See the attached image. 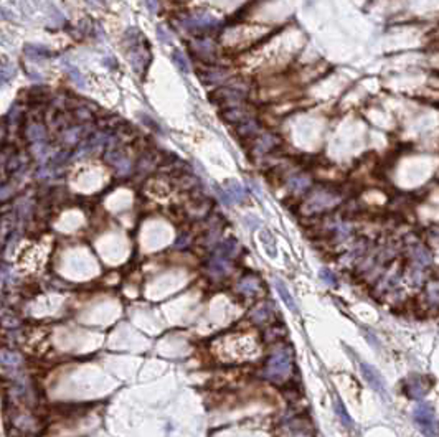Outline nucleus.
<instances>
[{"label":"nucleus","instance_id":"nucleus-10","mask_svg":"<svg viewBox=\"0 0 439 437\" xmlns=\"http://www.w3.org/2000/svg\"><path fill=\"white\" fill-rule=\"evenodd\" d=\"M334 408H335V413H337V416H338V419L342 421L343 426H347V427L352 426V419H350V416H348V413H347V409H345L343 403H342L338 398L334 399Z\"/></svg>","mask_w":439,"mask_h":437},{"label":"nucleus","instance_id":"nucleus-15","mask_svg":"<svg viewBox=\"0 0 439 437\" xmlns=\"http://www.w3.org/2000/svg\"><path fill=\"white\" fill-rule=\"evenodd\" d=\"M147 5V9L152 12V14H157L159 12V0H144Z\"/></svg>","mask_w":439,"mask_h":437},{"label":"nucleus","instance_id":"nucleus-4","mask_svg":"<svg viewBox=\"0 0 439 437\" xmlns=\"http://www.w3.org/2000/svg\"><path fill=\"white\" fill-rule=\"evenodd\" d=\"M408 396L411 399H423L429 391V386L426 383V378L419 376V374H413L408 379V386H406Z\"/></svg>","mask_w":439,"mask_h":437},{"label":"nucleus","instance_id":"nucleus-6","mask_svg":"<svg viewBox=\"0 0 439 437\" xmlns=\"http://www.w3.org/2000/svg\"><path fill=\"white\" fill-rule=\"evenodd\" d=\"M423 302L429 309H439V279H429L424 284Z\"/></svg>","mask_w":439,"mask_h":437},{"label":"nucleus","instance_id":"nucleus-1","mask_svg":"<svg viewBox=\"0 0 439 437\" xmlns=\"http://www.w3.org/2000/svg\"><path fill=\"white\" fill-rule=\"evenodd\" d=\"M413 421L426 437H436L439 432V426L436 421V411L429 403H419L413 409Z\"/></svg>","mask_w":439,"mask_h":437},{"label":"nucleus","instance_id":"nucleus-12","mask_svg":"<svg viewBox=\"0 0 439 437\" xmlns=\"http://www.w3.org/2000/svg\"><path fill=\"white\" fill-rule=\"evenodd\" d=\"M172 61H173V65L177 66L182 73L187 74L188 71H190V66H188V60L185 58L184 53L179 52V50H175V52L172 53Z\"/></svg>","mask_w":439,"mask_h":437},{"label":"nucleus","instance_id":"nucleus-14","mask_svg":"<svg viewBox=\"0 0 439 437\" xmlns=\"http://www.w3.org/2000/svg\"><path fill=\"white\" fill-rule=\"evenodd\" d=\"M319 276H321V279L324 280V284H327V285H335L337 284V279L334 276V272L329 271V269H321Z\"/></svg>","mask_w":439,"mask_h":437},{"label":"nucleus","instance_id":"nucleus-7","mask_svg":"<svg viewBox=\"0 0 439 437\" xmlns=\"http://www.w3.org/2000/svg\"><path fill=\"white\" fill-rule=\"evenodd\" d=\"M411 261H413V264H415V266L423 267V269H424L426 266H431L432 256L424 246L418 245V246H415L411 249Z\"/></svg>","mask_w":439,"mask_h":437},{"label":"nucleus","instance_id":"nucleus-8","mask_svg":"<svg viewBox=\"0 0 439 437\" xmlns=\"http://www.w3.org/2000/svg\"><path fill=\"white\" fill-rule=\"evenodd\" d=\"M184 23L187 28H190V27L200 28V27H215V25H218V20L206 14H195V15L188 17Z\"/></svg>","mask_w":439,"mask_h":437},{"label":"nucleus","instance_id":"nucleus-2","mask_svg":"<svg viewBox=\"0 0 439 437\" xmlns=\"http://www.w3.org/2000/svg\"><path fill=\"white\" fill-rule=\"evenodd\" d=\"M289 368H291V357L284 350H279V352H276L271 357V360H269L266 371H268V376H271V378H282L289 371Z\"/></svg>","mask_w":439,"mask_h":437},{"label":"nucleus","instance_id":"nucleus-9","mask_svg":"<svg viewBox=\"0 0 439 437\" xmlns=\"http://www.w3.org/2000/svg\"><path fill=\"white\" fill-rule=\"evenodd\" d=\"M274 287H276V290H278L279 297L282 299V302L287 305V309H291L292 312H297V304H296V301H294V297L289 292V289L286 287V284L282 282L281 279H274Z\"/></svg>","mask_w":439,"mask_h":437},{"label":"nucleus","instance_id":"nucleus-3","mask_svg":"<svg viewBox=\"0 0 439 437\" xmlns=\"http://www.w3.org/2000/svg\"><path fill=\"white\" fill-rule=\"evenodd\" d=\"M360 368H362L363 378L367 379V383L372 386V388H373L376 393H380V395L386 396L385 379H383V376H381L378 371H376V368H373L372 365H368V363H360Z\"/></svg>","mask_w":439,"mask_h":437},{"label":"nucleus","instance_id":"nucleus-5","mask_svg":"<svg viewBox=\"0 0 439 437\" xmlns=\"http://www.w3.org/2000/svg\"><path fill=\"white\" fill-rule=\"evenodd\" d=\"M218 195H219V200H222L225 205H231L235 202H241V200L244 198V190L240 183L227 182L223 190H218Z\"/></svg>","mask_w":439,"mask_h":437},{"label":"nucleus","instance_id":"nucleus-11","mask_svg":"<svg viewBox=\"0 0 439 437\" xmlns=\"http://www.w3.org/2000/svg\"><path fill=\"white\" fill-rule=\"evenodd\" d=\"M63 68H65L66 73L70 74V78L73 79V83H76L79 87H84V86H86L83 74H81V71L78 70L76 66H73V65H70V63H65V65H63Z\"/></svg>","mask_w":439,"mask_h":437},{"label":"nucleus","instance_id":"nucleus-13","mask_svg":"<svg viewBox=\"0 0 439 437\" xmlns=\"http://www.w3.org/2000/svg\"><path fill=\"white\" fill-rule=\"evenodd\" d=\"M155 33H157V38H159L162 43H172V33L168 32L164 25H157Z\"/></svg>","mask_w":439,"mask_h":437}]
</instances>
